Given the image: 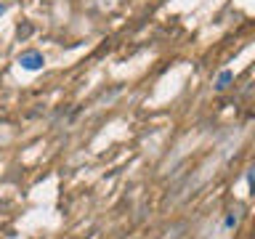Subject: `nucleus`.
<instances>
[{
    "label": "nucleus",
    "instance_id": "nucleus-1",
    "mask_svg": "<svg viewBox=\"0 0 255 239\" xmlns=\"http://www.w3.org/2000/svg\"><path fill=\"white\" fill-rule=\"evenodd\" d=\"M19 67L27 69V72H37V69L45 67V56L40 53V51H24L19 56Z\"/></svg>",
    "mask_w": 255,
    "mask_h": 239
},
{
    "label": "nucleus",
    "instance_id": "nucleus-2",
    "mask_svg": "<svg viewBox=\"0 0 255 239\" xmlns=\"http://www.w3.org/2000/svg\"><path fill=\"white\" fill-rule=\"evenodd\" d=\"M234 83V72H229V69H223L221 75H218V80H215V88L218 91H226V88Z\"/></svg>",
    "mask_w": 255,
    "mask_h": 239
},
{
    "label": "nucleus",
    "instance_id": "nucleus-3",
    "mask_svg": "<svg viewBox=\"0 0 255 239\" xmlns=\"http://www.w3.org/2000/svg\"><path fill=\"white\" fill-rule=\"evenodd\" d=\"M237 221H239V218H237V213H229V215H226V221H223V226H226V229H234V226H237Z\"/></svg>",
    "mask_w": 255,
    "mask_h": 239
},
{
    "label": "nucleus",
    "instance_id": "nucleus-4",
    "mask_svg": "<svg viewBox=\"0 0 255 239\" xmlns=\"http://www.w3.org/2000/svg\"><path fill=\"white\" fill-rule=\"evenodd\" d=\"M247 186H250V194H255V167L247 173Z\"/></svg>",
    "mask_w": 255,
    "mask_h": 239
},
{
    "label": "nucleus",
    "instance_id": "nucleus-5",
    "mask_svg": "<svg viewBox=\"0 0 255 239\" xmlns=\"http://www.w3.org/2000/svg\"><path fill=\"white\" fill-rule=\"evenodd\" d=\"M0 13H5V5H0Z\"/></svg>",
    "mask_w": 255,
    "mask_h": 239
}]
</instances>
